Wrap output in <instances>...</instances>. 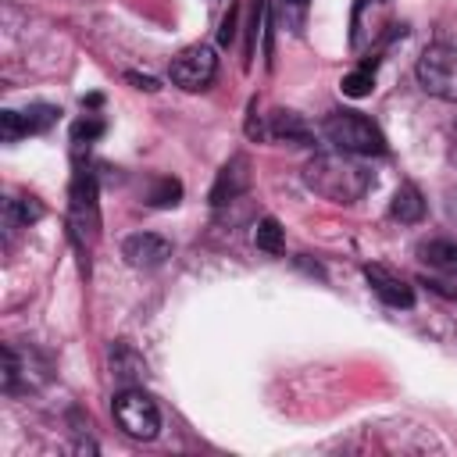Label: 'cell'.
I'll use <instances>...</instances> for the list:
<instances>
[{
	"label": "cell",
	"instance_id": "obj_1",
	"mask_svg": "<svg viewBox=\"0 0 457 457\" xmlns=\"http://www.w3.org/2000/svg\"><path fill=\"white\" fill-rule=\"evenodd\" d=\"M303 182L318 196L332 204H357L371 189V171L357 161V154H314L303 164Z\"/></svg>",
	"mask_w": 457,
	"mask_h": 457
},
{
	"label": "cell",
	"instance_id": "obj_2",
	"mask_svg": "<svg viewBox=\"0 0 457 457\" xmlns=\"http://www.w3.org/2000/svg\"><path fill=\"white\" fill-rule=\"evenodd\" d=\"M325 136H328V143L336 146V150H343V154H357V157H378V154H386V136H382V129L371 121V118H364L361 111H328V118H325Z\"/></svg>",
	"mask_w": 457,
	"mask_h": 457
},
{
	"label": "cell",
	"instance_id": "obj_3",
	"mask_svg": "<svg viewBox=\"0 0 457 457\" xmlns=\"http://www.w3.org/2000/svg\"><path fill=\"white\" fill-rule=\"evenodd\" d=\"M414 75L428 96L457 104V39H432L418 57Z\"/></svg>",
	"mask_w": 457,
	"mask_h": 457
},
{
	"label": "cell",
	"instance_id": "obj_4",
	"mask_svg": "<svg viewBox=\"0 0 457 457\" xmlns=\"http://www.w3.org/2000/svg\"><path fill=\"white\" fill-rule=\"evenodd\" d=\"M111 411H114V421L125 436L132 439H154L161 432V411L157 403L150 400V393H143L139 386H125L121 393H114L111 400Z\"/></svg>",
	"mask_w": 457,
	"mask_h": 457
},
{
	"label": "cell",
	"instance_id": "obj_5",
	"mask_svg": "<svg viewBox=\"0 0 457 457\" xmlns=\"http://www.w3.org/2000/svg\"><path fill=\"white\" fill-rule=\"evenodd\" d=\"M168 75H171V82H175L179 89H186V93L207 89V86L214 82V75H218V54H214V46L193 43V46L179 50V54L171 57V64H168Z\"/></svg>",
	"mask_w": 457,
	"mask_h": 457
},
{
	"label": "cell",
	"instance_id": "obj_6",
	"mask_svg": "<svg viewBox=\"0 0 457 457\" xmlns=\"http://www.w3.org/2000/svg\"><path fill=\"white\" fill-rule=\"evenodd\" d=\"M100 232V214H96V179L89 168H79L71 179V236L79 246H89Z\"/></svg>",
	"mask_w": 457,
	"mask_h": 457
},
{
	"label": "cell",
	"instance_id": "obj_7",
	"mask_svg": "<svg viewBox=\"0 0 457 457\" xmlns=\"http://www.w3.org/2000/svg\"><path fill=\"white\" fill-rule=\"evenodd\" d=\"M57 107L54 104H32L25 111H4L0 114V139L4 143H18L21 136H36V132H46L54 121H57Z\"/></svg>",
	"mask_w": 457,
	"mask_h": 457
},
{
	"label": "cell",
	"instance_id": "obj_8",
	"mask_svg": "<svg viewBox=\"0 0 457 457\" xmlns=\"http://www.w3.org/2000/svg\"><path fill=\"white\" fill-rule=\"evenodd\" d=\"M364 278H368V286L375 289V296H378L382 303L400 307V311L414 307V289H411L396 271H389L386 264H364Z\"/></svg>",
	"mask_w": 457,
	"mask_h": 457
},
{
	"label": "cell",
	"instance_id": "obj_9",
	"mask_svg": "<svg viewBox=\"0 0 457 457\" xmlns=\"http://www.w3.org/2000/svg\"><path fill=\"white\" fill-rule=\"evenodd\" d=\"M121 257L132 268H157L171 257V243L164 236H154V232H136L121 243Z\"/></svg>",
	"mask_w": 457,
	"mask_h": 457
},
{
	"label": "cell",
	"instance_id": "obj_10",
	"mask_svg": "<svg viewBox=\"0 0 457 457\" xmlns=\"http://www.w3.org/2000/svg\"><path fill=\"white\" fill-rule=\"evenodd\" d=\"M246 186H250V164H246L243 154H236V157L218 171V179H214V186H211V204H214V207H225V204L236 200Z\"/></svg>",
	"mask_w": 457,
	"mask_h": 457
},
{
	"label": "cell",
	"instance_id": "obj_11",
	"mask_svg": "<svg viewBox=\"0 0 457 457\" xmlns=\"http://www.w3.org/2000/svg\"><path fill=\"white\" fill-rule=\"evenodd\" d=\"M107 361H111V375H114L121 386H139V382H143V375H146V361H143V357H139L125 339L111 343Z\"/></svg>",
	"mask_w": 457,
	"mask_h": 457
},
{
	"label": "cell",
	"instance_id": "obj_12",
	"mask_svg": "<svg viewBox=\"0 0 457 457\" xmlns=\"http://www.w3.org/2000/svg\"><path fill=\"white\" fill-rule=\"evenodd\" d=\"M271 136L282 139V143H293V146H311L314 143L311 125L296 111H275L271 114Z\"/></svg>",
	"mask_w": 457,
	"mask_h": 457
},
{
	"label": "cell",
	"instance_id": "obj_13",
	"mask_svg": "<svg viewBox=\"0 0 457 457\" xmlns=\"http://www.w3.org/2000/svg\"><path fill=\"white\" fill-rule=\"evenodd\" d=\"M418 257L436 271L457 275V239H425L418 246Z\"/></svg>",
	"mask_w": 457,
	"mask_h": 457
},
{
	"label": "cell",
	"instance_id": "obj_14",
	"mask_svg": "<svg viewBox=\"0 0 457 457\" xmlns=\"http://www.w3.org/2000/svg\"><path fill=\"white\" fill-rule=\"evenodd\" d=\"M389 214L396 218V221H403V225H414V221H421L425 218V200H421V193H418V186H400L396 193H393V204H389Z\"/></svg>",
	"mask_w": 457,
	"mask_h": 457
},
{
	"label": "cell",
	"instance_id": "obj_15",
	"mask_svg": "<svg viewBox=\"0 0 457 457\" xmlns=\"http://www.w3.org/2000/svg\"><path fill=\"white\" fill-rule=\"evenodd\" d=\"M43 218V204L36 196H18V200H7L4 204V221L7 228H18V225H36Z\"/></svg>",
	"mask_w": 457,
	"mask_h": 457
},
{
	"label": "cell",
	"instance_id": "obj_16",
	"mask_svg": "<svg viewBox=\"0 0 457 457\" xmlns=\"http://www.w3.org/2000/svg\"><path fill=\"white\" fill-rule=\"evenodd\" d=\"M339 89H343L346 96H353V100L368 96V93L375 89V64H361V68L346 71V75H343V82H339Z\"/></svg>",
	"mask_w": 457,
	"mask_h": 457
},
{
	"label": "cell",
	"instance_id": "obj_17",
	"mask_svg": "<svg viewBox=\"0 0 457 457\" xmlns=\"http://www.w3.org/2000/svg\"><path fill=\"white\" fill-rule=\"evenodd\" d=\"M282 239H286V232H282V225H278V218H261L257 221V228H253V243H257V250H264V253H282Z\"/></svg>",
	"mask_w": 457,
	"mask_h": 457
},
{
	"label": "cell",
	"instance_id": "obj_18",
	"mask_svg": "<svg viewBox=\"0 0 457 457\" xmlns=\"http://www.w3.org/2000/svg\"><path fill=\"white\" fill-rule=\"evenodd\" d=\"M182 196V182L179 179H157L154 193H150V207H175Z\"/></svg>",
	"mask_w": 457,
	"mask_h": 457
},
{
	"label": "cell",
	"instance_id": "obj_19",
	"mask_svg": "<svg viewBox=\"0 0 457 457\" xmlns=\"http://www.w3.org/2000/svg\"><path fill=\"white\" fill-rule=\"evenodd\" d=\"M0 353H4V393H14V386H18V371H21L18 353H14L11 346H4Z\"/></svg>",
	"mask_w": 457,
	"mask_h": 457
},
{
	"label": "cell",
	"instance_id": "obj_20",
	"mask_svg": "<svg viewBox=\"0 0 457 457\" xmlns=\"http://www.w3.org/2000/svg\"><path fill=\"white\" fill-rule=\"evenodd\" d=\"M100 132H104V121H100V118H82V121H75L71 139H75V143H82V139H86V143H93Z\"/></svg>",
	"mask_w": 457,
	"mask_h": 457
},
{
	"label": "cell",
	"instance_id": "obj_21",
	"mask_svg": "<svg viewBox=\"0 0 457 457\" xmlns=\"http://www.w3.org/2000/svg\"><path fill=\"white\" fill-rule=\"evenodd\" d=\"M232 36H236V4H228V14L221 18V29H218V43H221V46H228V43H232Z\"/></svg>",
	"mask_w": 457,
	"mask_h": 457
},
{
	"label": "cell",
	"instance_id": "obj_22",
	"mask_svg": "<svg viewBox=\"0 0 457 457\" xmlns=\"http://www.w3.org/2000/svg\"><path fill=\"white\" fill-rule=\"evenodd\" d=\"M129 82H136V89H146V93H157L161 86H157V79H150V75H136V71H129L125 75Z\"/></svg>",
	"mask_w": 457,
	"mask_h": 457
},
{
	"label": "cell",
	"instance_id": "obj_23",
	"mask_svg": "<svg viewBox=\"0 0 457 457\" xmlns=\"http://www.w3.org/2000/svg\"><path fill=\"white\" fill-rule=\"evenodd\" d=\"M289 4H296V7H303V4H307V0H289Z\"/></svg>",
	"mask_w": 457,
	"mask_h": 457
}]
</instances>
